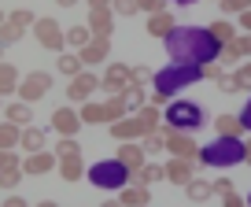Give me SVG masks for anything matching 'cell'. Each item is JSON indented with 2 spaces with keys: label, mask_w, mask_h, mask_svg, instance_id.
Here are the masks:
<instances>
[{
  "label": "cell",
  "mask_w": 251,
  "mask_h": 207,
  "mask_svg": "<svg viewBox=\"0 0 251 207\" xmlns=\"http://www.w3.org/2000/svg\"><path fill=\"white\" fill-rule=\"evenodd\" d=\"M63 37H67V45H71V48H78V52H81V48L93 41V30H89V26H74V30H67Z\"/></svg>",
  "instance_id": "44dd1931"
},
{
  "label": "cell",
  "mask_w": 251,
  "mask_h": 207,
  "mask_svg": "<svg viewBox=\"0 0 251 207\" xmlns=\"http://www.w3.org/2000/svg\"><path fill=\"white\" fill-rule=\"evenodd\" d=\"M148 200H151L148 185H129V189L122 192V204L126 207H148Z\"/></svg>",
  "instance_id": "2e32d148"
},
{
  "label": "cell",
  "mask_w": 251,
  "mask_h": 207,
  "mask_svg": "<svg viewBox=\"0 0 251 207\" xmlns=\"http://www.w3.org/2000/svg\"><path fill=\"white\" fill-rule=\"evenodd\" d=\"M81 122H107V115H103V104H81Z\"/></svg>",
  "instance_id": "4dcf8cb0"
},
{
  "label": "cell",
  "mask_w": 251,
  "mask_h": 207,
  "mask_svg": "<svg viewBox=\"0 0 251 207\" xmlns=\"http://www.w3.org/2000/svg\"><path fill=\"white\" fill-rule=\"evenodd\" d=\"M236 45H240L244 56H251V33H248V37H236Z\"/></svg>",
  "instance_id": "f6af8a7d"
},
{
  "label": "cell",
  "mask_w": 251,
  "mask_h": 207,
  "mask_svg": "<svg viewBox=\"0 0 251 207\" xmlns=\"http://www.w3.org/2000/svg\"><path fill=\"white\" fill-rule=\"evenodd\" d=\"M166 148H170L177 159H196L200 155L196 141H192L188 133H181V129H166Z\"/></svg>",
  "instance_id": "277c9868"
},
{
  "label": "cell",
  "mask_w": 251,
  "mask_h": 207,
  "mask_svg": "<svg viewBox=\"0 0 251 207\" xmlns=\"http://www.w3.org/2000/svg\"><path fill=\"white\" fill-rule=\"evenodd\" d=\"M37 207H59V204H52V200H45V204H37Z\"/></svg>",
  "instance_id": "816d5d0a"
},
{
  "label": "cell",
  "mask_w": 251,
  "mask_h": 207,
  "mask_svg": "<svg viewBox=\"0 0 251 207\" xmlns=\"http://www.w3.org/2000/svg\"><path fill=\"white\" fill-rule=\"evenodd\" d=\"M170 119L174 122H200V115H196V107H188V104H177L170 111Z\"/></svg>",
  "instance_id": "1f68e13d"
},
{
  "label": "cell",
  "mask_w": 251,
  "mask_h": 207,
  "mask_svg": "<svg viewBox=\"0 0 251 207\" xmlns=\"http://www.w3.org/2000/svg\"><path fill=\"white\" fill-rule=\"evenodd\" d=\"M122 96H126L129 107H144V100H148V96H144V85H137V81H129V85L122 89Z\"/></svg>",
  "instance_id": "83f0119b"
},
{
  "label": "cell",
  "mask_w": 251,
  "mask_h": 207,
  "mask_svg": "<svg viewBox=\"0 0 251 207\" xmlns=\"http://www.w3.org/2000/svg\"><path fill=\"white\" fill-rule=\"evenodd\" d=\"M23 37V30H19V26H11V23H4L0 26V45L8 48V45H15V41Z\"/></svg>",
  "instance_id": "836d02e7"
},
{
  "label": "cell",
  "mask_w": 251,
  "mask_h": 207,
  "mask_svg": "<svg viewBox=\"0 0 251 207\" xmlns=\"http://www.w3.org/2000/svg\"><path fill=\"white\" fill-rule=\"evenodd\" d=\"M33 33H37V45L48 48V52H63V48H67V37H63V30L55 26V19H37V23H33Z\"/></svg>",
  "instance_id": "6da1fadb"
},
{
  "label": "cell",
  "mask_w": 251,
  "mask_h": 207,
  "mask_svg": "<svg viewBox=\"0 0 251 207\" xmlns=\"http://www.w3.org/2000/svg\"><path fill=\"white\" fill-rule=\"evenodd\" d=\"M55 4H59V8H74V4H78V0H55Z\"/></svg>",
  "instance_id": "681fc988"
},
{
  "label": "cell",
  "mask_w": 251,
  "mask_h": 207,
  "mask_svg": "<svg viewBox=\"0 0 251 207\" xmlns=\"http://www.w3.org/2000/svg\"><path fill=\"white\" fill-rule=\"evenodd\" d=\"M185 196H188V200H196V204H200V200H207V196H211V181H200V178H192V181L185 185Z\"/></svg>",
  "instance_id": "484cf974"
},
{
  "label": "cell",
  "mask_w": 251,
  "mask_h": 207,
  "mask_svg": "<svg viewBox=\"0 0 251 207\" xmlns=\"http://www.w3.org/2000/svg\"><path fill=\"white\" fill-rule=\"evenodd\" d=\"M115 15H137V0H111Z\"/></svg>",
  "instance_id": "e575fe53"
},
{
  "label": "cell",
  "mask_w": 251,
  "mask_h": 207,
  "mask_svg": "<svg viewBox=\"0 0 251 207\" xmlns=\"http://www.w3.org/2000/svg\"><path fill=\"white\" fill-rule=\"evenodd\" d=\"M133 119H137V126H141V133H155V129H159V107L144 104V107L133 115Z\"/></svg>",
  "instance_id": "9a60e30c"
},
{
  "label": "cell",
  "mask_w": 251,
  "mask_h": 207,
  "mask_svg": "<svg viewBox=\"0 0 251 207\" xmlns=\"http://www.w3.org/2000/svg\"><path fill=\"white\" fill-rule=\"evenodd\" d=\"M89 30H93V37H111V30H115L111 8L107 11H93V15H89Z\"/></svg>",
  "instance_id": "7c38bea8"
},
{
  "label": "cell",
  "mask_w": 251,
  "mask_h": 207,
  "mask_svg": "<svg viewBox=\"0 0 251 207\" xmlns=\"http://www.w3.org/2000/svg\"><path fill=\"white\" fill-rule=\"evenodd\" d=\"M107 45H111V37H93V41L78 52L81 63H89V67H93V63H103V59H107Z\"/></svg>",
  "instance_id": "ba28073f"
},
{
  "label": "cell",
  "mask_w": 251,
  "mask_h": 207,
  "mask_svg": "<svg viewBox=\"0 0 251 207\" xmlns=\"http://www.w3.org/2000/svg\"><path fill=\"white\" fill-rule=\"evenodd\" d=\"M126 111H129V104H126L122 93H118V96H107V104H103V115H107V122L126 119Z\"/></svg>",
  "instance_id": "ac0fdd59"
},
{
  "label": "cell",
  "mask_w": 251,
  "mask_h": 207,
  "mask_svg": "<svg viewBox=\"0 0 251 207\" xmlns=\"http://www.w3.org/2000/svg\"><path fill=\"white\" fill-rule=\"evenodd\" d=\"M137 178H141V185H155L166 178V167H159V163H144L141 170H137Z\"/></svg>",
  "instance_id": "603a6c76"
},
{
  "label": "cell",
  "mask_w": 251,
  "mask_h": 207,
  "mask_svg": "<svg viewBox=\"0 0 251 207\" xmlns=\"http://www.w3.org/2000/svg\"><path fill=\"white\" fill-rule=\"evenodd\" d=\"M48 89H52V74H45V71H33V74H26V78L19 81V96H23V104H37Z\"/></svg>",
  "instance_id": "7a4b0ae2"
},
{
  "label": "cell",
  "mask_w": 251,
  "mask_h": 207,
  "mask_svg": "<svg viewBox=\"0 0 251 207\" xmlns=\"http://www.w3.org/2000/svg\"><path fill=\"white\" fill-rule=\"evenodd\" d=\"M19 167V155H15V152H0V170H15Z\"/></svg>",
  "instance_id": "ab89813d"
},
{
  "label": "cell",
  "mask_w": 251,
  "mask_h": 207,
  "mask_svg": "<svg viewBox=\"0 0 251 207\" xmlns=\"http://www.w3.org/2000/svg\"><path fill=\"white\" fill-rule=\"evenodd\" d=\"M30 119H33L30 104H8V122L11 126H30Z\"/></svg>",
  "instance_id": "d6986e66"
},
{
  "label": "cell",
  "mask_w": 251,
  "mask_h": 207,
  "mask_svg": "<svg viewBox=\"0 0 251 207\" xmlns=\"http://www.w3.org/2000/svg\"><path fill=\"white\" fill-rule=\"evenodd\" d=\"M0 104H4V96H0Z\"/></svg>",
  "instance_id": "11a10c76"
},
{
  "label": "cell",
  "mask_w": 251,
  "mask_h": 207,
  "mask_svg": "<svg viewBox=\"0 0 251 207\" xmlns=\"http://www.w3.org/2000/svg\"><path fill=\"white\" fill-rule=\"evenodd\" d=\"M4 207H26V200H19V196H11V200H8V204H4Z\"/></svg>",
  "instance_id": "7dc6e473"
},
{
  "label": "cell",
  "mask_w": 251,
  "mask_h": 207,
  "mask_svg": "<svg viewBox=\"0 0 251 207\" xmlns=\"http://www.w3.org/2000/svg\"><path fill=\"white\" fill-rule=\"evenodd\" d=\"M211 192H218V196H229V192H233V181H229V178H218V181L211 185Z\"/></svg>",
  "instance_id": "7bdbcfd3"
},
{
  "label": "cell",
  "mask_w": 251,
  "mask_h": 207,
  "mask_svg": "<svg viewBox=\"0 0 251 207\" xmlns=\"http://www.w3.org/2000/svg\"><path fill=\"white\" fill-rule=\"evenodd\" d=\"M151 74H155V71H151V67H144V63H141V67H133V81H137V85H144Z\"/></svg>",
  "instance_id": "ee69618b"
},
{
  "label": "cell",
  "mask_w": 251,
  "mask_h": 207,
  "mask_svg": "<svg viewBox=\"0 0 251 207\" xmlns=\"http://www.w3.org/2000/svg\"><path fill=\"white\" fill-rule=\"evenodd\" d=\"M111 137H118V141H133V137H144L141 126H137V119H115L111 122Z\"/></svg>",
  "instance_id": "4fadbf2b"
},
{
  "label": "cell",
  "mask_w": 251,
  "mask_h": 207,
  "mask_svg": "<svg viewBox=\"0 0 251 207\" xmlns=\"http://www.w3.org/2000/svg\"><path fill=\"white\" fill-rule=\"evenodd\" d=\"M0 52H4V45H0Z\"/></svg>",
  "instance_id": "9f6ffc18"
},
{
  "label": "cell",
  "mask_w": 251,
  "mask_h": 207,
  "mask_svg": "<svg viewBox=\"0 0 251 207\" xmlns=\"http://www.w3.org/2000/svg\"><path fill=\"white\" fill-rule=\"evenodd\" d=\"M55 67H59V74H71V78H74V74H81V56H71V52H63Z\"/></svg>",
  "instance_id": "f546056e"
},
{
  "label": "cell",
  "mask_w": 251,
  "mask_h": 207,
  "mask_svg": "<svg viewBox=\"0 0 251 207\" xmlns=\"http://www.w3.org/2000/svg\"><path fill=\"white\" fill-rule=\"evenodd\" d=\"M19 185V167L15 170H0V189H15Z\"/></svg>",
  "instance_id": "74e56055"
},
{
  "label": "cell",
  "mask_w": 251,
  "mask_h": 207,
  "mask_svg": "<svg viewBox=\"0 0 251 207\" xmlns=\"http://www.w3.org/2000/svg\"><path fill=\"white\" fill-rule=\"evenodd\" d=\"M244 159H248V167H251V141L244 144Z\"/></svg>",
  "instance_id": "c3c4849f"
},
{
  "label": "cell",
  "mask_w": 251,
  "mask_h": 207,
  "mask_svg": "<svg viewBox=\"0 0 251 207\" xmlns=\"http://www.w3.org/2000/svg\"><path fill=\"white\" fill-rule=\"evenodd\" d=\"M8 23H11V26H19V30H30L37 19H33V11H30V8H15V11H8Z\"/></svg>",
  "instance_id": "4316f807"
},
{
  "label": "cell",
  "mask_w": 251,
  "mask_h": 207,
  "mask_svg": "<svg viewBox=\"0 0 251 207\" xmlns=\"http://www.w3.org/2000/svg\"><path fill=\"white\" fill-rule=\"evenodd\" d=\"M244 26H248V30H251V8L244 11Z\"/></svg>",
  "instance_id": "f907efd6"
},
{
  "label": "cell",
  "mask_w": 251,
  "mask_h": 207,
  "mask_svg": "<svg viewBox=\"0 0 251 207\" xmlns=\"http://www.w3.org/2000/svg\"><path fill=\"white\" fill-rule=\"evenodd\" d=\"M96 85H100V78H96V74H74V78H71V85H67V96H71L74 104H78V100L85 104V96L93 93Z\"/></svg>",
  "instance_id": "5b68a950"
},
{
  "label": "cell",
  "mask_w": 251,
  "mask_h": 207,
  "mask_svg": "<svg viewBox=\"0 0 251 207\" xmlns=\"http://www.w3.org/2000/svg\"><path fill=\"white\" fill-rule=\"evenodd\" d=\"M137 11H151V15H159V11H166V0H137Z\"/></svg>",
  "instance_id": "8d00e7d4"
},
{
  "label": "cell",
  "mask_w": 251,
  "mask_h": 207,
  "mask_svg": "<svg viewBox=\"0 0 251 207\" xmlns=\"http://www.w3.org/2000/svg\"><path fill=\"white\" fill-rule=\"evenodd\" d=\"M218 4H222L226 15H236V11H248L251 8V0H218Z\"/></svg>",
  "instance_id": "d590c367"
},
{
  "label": "cell",
  "mask_w": 251,
  "mask_h": 207,
  "mask_svg": "<svg viewBox=\"0 0 251 207\" xmlns=\"http://www.w3.org/2000/svg\"><path fill=\"white\" fill-rule=\"evenodd\" d=\"M19 144H23L26 155H33V152H45L48 137H45V129H41V126H26L23 133H19Z\"/></svg>",
  "instance_id": "52a82bcc"
},
{
  "label": "cell",
  "mask_w": 251,
  "mask_h": 207,
  "mask_svg": "<svg viewBox=\"0 0 251 207\" xmlns=\"http://www.w3.org/2000/svg\"><path fill=\"white\" fill-rule=\"evenodd\" d=\"M4 23H8V11H0V26H4Z\"/></svg>",
  "instance_id": "f5cc1de1"
},
{
  "label": "cell",
  "mask_w": 251,
  "mask_h": 207,
  "mask_svg": "<svg viewBox=\"0 0 251 207\" xmlns=\"http://www.w3.org/2000/svg\"><path fill=\"white\" fill-rule=\"evenodd\" d=\"M148 33H151V37H170V33H174V15H170V11L151 15L148 19Z\"/></svg>",
  "instance_id": "5bb4252c"
},
{
  "label": "cell",
  "mask_w": 251,
  "mask_h": 207,
  "mask_svg": "<svg viewBox=\"0 0 251 207\" xmlns=\"http://www.w3.org/2000/svg\"><path fill=\"white\" fill-rule=\"evenodd\" d=\"M211 37L222 41V45H229V41H236V33H233V26H229V23H214L211 26Z\"/></svg>",
  "instance_id": "d6a6232c"
},
{
  "label": "cell",
  "mask_w": 251,
  "mask_h": 207,
  "mask_svg": "<svg viewBox=\"0 0 251 207\" xmlns=\"http://www.w3.org/2000/svg\"><path fill=\"white\" fill-rule=\"evenodd\" d=\"M133 81V67H126V63H111V71L100 78V85L107 89V96H118L126 85Z\"/></svg>",
  "instance_id": "3957f363"
},
{
  "label": "cell",
  "mask_w": 251,
  "mask_h": 207,
  "mask_svg": "<svg viewBox=\"0 0 251 207\" xmlns=\"http://www.w3.org/2000/svg\"><path fill=\"white\" fill-rule=\"evenodd\" d=\"M118 163H126L129 170H141L144 167V148H141V144L122 141V148H118Z\"/></svg>",
  "instance_id": "8fae6325"
},
{
  "label": "cell",
  "mask_w": 251,
  "mask_h": 207,
  "mask_svg": "<svg viewBox=\"0 0 251 207\" xmlns=\"http://www.w3.org/2000/svg\"><path fill=\"white\" fill-rule=\"evenodd\" d=\"M52 155H55V159H78L81 148H78V141H74V137H63V141H55Z\"/></svg>",
  "instance_id": "ffe728a7"
},
{
  "label": "cell",
  "mask_w": 251,
  "mask_h": 207,
  "mask_svg": "<svg viewBox=\"0 0 251 207\" xmlns=\"http://www.w3.org/2000/svg\"><path fill=\"white\" fill-rule=\"evenodd\" d=\"M78 126H81V119L71 111V107H59V111H52V129H55V133L74 137V133H78Z\"/></svg>",
  "instance_id": "8992f818"
},
{
  "label": "cell",
  "mask_w": 251,
  "mask_h": 207,
  "mask_svg": "<svg viewBox=\"0 0 251 207\" xmlns=\"http://www.w3.org/2000/svg\"><path fill=\"white\" fill-rule=\"evenodd\" d=\"M103 207H118V204H103Z\"/></svg>",
  "instance_id": "db71d44e"
},
{
  "label": "cell",
  "mask_w": 251,
  "mask_h": 207,
  "mask_svg": "<svg viewBox=\"0 0 251 207\" xmlns=\"http://www.w3.org/2000/svg\"><path fill=\"white\" fill-rule=\"evenodd\" d=\"M240 56H244V52H240V45H236V41H229V45L222 48V59H226V63H236Z\"/></svg>",
  "instance_id": "f35d334b"
},
{
  "label": "cell",
  "mask_w": 251,
  "mask_h": 207,
  "mask_svg": "<svg viewBox=\"0 0 251 207\" xmlns=\"http://www.w3.org/2000/svg\"><path fill=\"white\" fill-rule=\"evenodd\" d=\"M63 167H59V174H63V181H78L81 174H85V163H81V155L78 159H59Z\"/></svg>",
  "instance_id": "cb8c5ba5"
},
{
  "label": "cell",
  "mask_w": 251,
  "mask_h": 207,
  "mask_svg": "<svg viewBox=\"0 0 251 207\" xmlns=\"http://www.w3.org/2000/svg\"><path fill=\"white\" fill-rule=\"evenodd\" d=\"M236 85H240V89H251V63H244L240 71H236Z\"/></svg>",
  "instance_id": "b9f144b4"
},
{
  "label": "cell",
  "mask_w": 251,
  "mask_h": 207,
  "mask_svg": "<svg viewBox=\"0 0 251 207\" xmlns=\"http://www.w3.org/2000/svg\"><path fill=\"white\" fill-rule=\"evenodd\" d=\"M52 163H55L52 152H33V155H26V163H19V167H23L26 174H48Z\"/></svg>",
  "instance_id": "30bf717a"
},
{
  "label": "cell",
  "mask_w": 251,
  "mask_h": 207,
  "mask_svg": "<svg viewBox=\"0 0 251 207\" xmlns=\"http://www.w3.org/2000/svg\"><path fill=\"white\" fill-rule=\"evenodd\" d=\"M192 170H196V163H192V159H174V163H166V178H170L174 185H188V181H192Z\"/></svg>",
  "instance_id": "9c48e42d"
},
{
  "label": "cell",
  "mask_w": 251,
  "mask_h": 207,
  "mask_svg": "<svg viewBox=\"0 0 251 207\" xmlns=\"http://www.w3.org/2000/svg\"><path fill=\"white\" fill-rule=\"evenodd\" d=\"M19 133H23L19 126H11V122H0V152L15 148V144H19Z\"/></svg>",
  "instance_id": "d4e9b609"
},
{
  "label": "cell",
  "mask_w": 251,
  "mask_h": 207,
  "mask_svg": "<svg viewBox=\"0 0 251 207\" xmlns=\"http://www.w3.org/2000/svg\"><path fill=\"white\" fill-rule=\"evenodd\" d=\"M214 81H218V89H226V93H236V89H240V85H236V78H233V74H218Z\"/></svg>",
  "instance_id": "60d3db41"
},
{
  "label": "cell",
  "mask_w": 251,
  "mask_h": 207,
  "mask_svg": "<svg viewBox=\"0 0 251 207\" xmlns=\"http://www.w3.org/2000/svg\"><path fill=\"white\" fill-rule=\"evenodd\" d=\"M19 89V71L11 63H4L0 59V96H8V93H15Z\"/></svg>",
  "instance_id": "e0dca14e"
},
{
  "label": "cell",
  "mask_w": 251,
  "mask_h": 207,
  "mask_svg": "<svg viewBox=\"0 0 251 207\" xmlns=\"http://www.w3.org/2000/svg\"><path fill=\"white\" fill-rule=\"evenodd\" d=\"M214 129L222 137H236V133H244V122L233 119V115H222V119H214Z\"/></svg>",
  "instance_id": "7402d4cb"
},
{
  "label": "cell",
  "mask_w": 251,
  "mask_h": 207,
  "mask_svg": "<svg viewBox=\"0 0 251 207\" xmlns=\"http://www.w3.org/2000/svg\"><path fill=\"white\" fill-rule=\"evenodd\" d=\"M166 148V129H163V133H159V129H155V133H144V155H155V152H163Z\"/></svg>",
  "instance_id": "f1b7e54d"
},
{
  "label": "cell",
  "mask_w": 251,
  "mask_h": 207,
  "mask_svg": "<svg viewBox=\"0 0 251 207\" xmlns=\"http://www.w3.org/2000/svg\"><path fill=\"white\" fill-rule=\"evenodd\" d=\"M222 200H226V207H244V200L236 196V192H229V196H222Z\"/></svg>",
  "instance_id": "bcb514c9"
}]
</instances>
